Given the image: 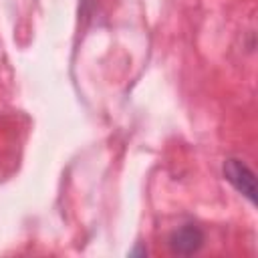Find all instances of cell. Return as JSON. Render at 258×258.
<instances>
[{"label":"cell","mask_w":258,"mask_h":258,"mask_svg":"<svg viewBox=\"0 0 258 258\" xmlns=\"http://www.w3.org/2000/svg\"><path fill=\"white\" fill-rule=\"evenodd\" d=\"M224 177L226 181L238 191L242 194L250 204H256V177L254 171L238 157H228L224 161Z\"/></svg>","instance_id":"1"},{"label":"cell","mask_w":258,"mask_h":258,"mask_svg":"<svg viewBox=\"0 0 258 258\" xmlns=\"http://www.w3.org/2000/svg\"><path fill=\"white\" fill-rule=\"evenodd\" d=\"M204 246V232L196 224H183L169 236V248L173 254L191 256Z\"/></svg>","instance_id":"2"}]
</instances>
